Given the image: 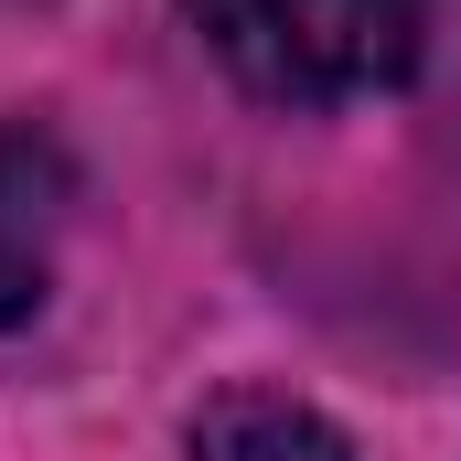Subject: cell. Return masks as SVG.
I'll return each mask as SVG.
<instances>
[{"label": "cell", "instance_id": "1", "mask_svg": "<svg viewBox=\"0 0 461 461\" xmlns=\"http://www.w3.org/2000/svg\"><path fill=\"white\" fill-rule=\"evenodd\" d=\"M226 76L268 108L386 97L429 54V0H183Z\"/></svg>", "mask_w": 461, "mask_h": 461}, {"label": "cell", "instance_id": "2", "mask_svg": "<svg viewBox=\"0 0 461 461\" xmlns=\"http://www.w3.org/2000/svg\"><path fill=\"white\" fill-rule=\"evenodd\" d=\"M76 226V161L43 118H0V333L43 312L54 247Z\"/></svg>", "mask_w": 461, "mask_h": 461}, {"label": "cell", "instance_id": "3", "mask_svg": "<svg viewBox=\"0 0 461 461\" xmlns=\"http://www.w3.org/2000/svg\"><path fill=\"white\" fill-rule=\"evenodd\" d=\"M194 461H354V440L279 386H236L194 419Z\"/></svg>", "mask_w": 461, "mask_h": 461}]
</instances>
